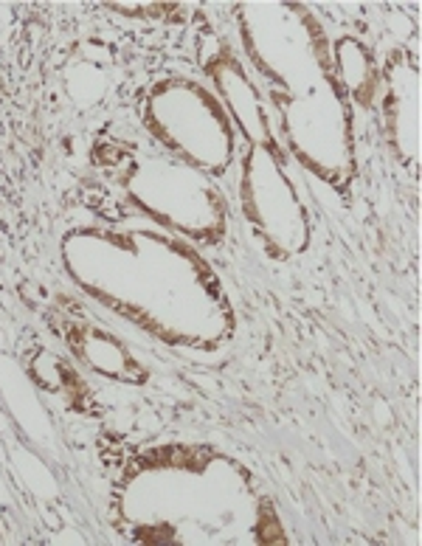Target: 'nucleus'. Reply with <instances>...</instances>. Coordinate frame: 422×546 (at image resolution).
<instances>
[{"mask_svg": "<svg viewBox=\"0 0 422 546\" xmlns=\"http://www.w3.org/2000/svg\"><path fill=\"white\" fill-rule=\"evenodd\" d=\"M341 73H344V79H347V85L352 88V91H360V85H363V79L369 76V57H366V51H363V46H358V43H344L341 46Z\"/></svg>", "mask_w": 422, "mask_h": 546, "instance_id": "1", "label": "nucleus"}, {"mask_svg": "<svg viewBox=\"0 0 422 546\" xmlns=\"http://www.w3.org/2000/svg\"><path fill=\"white\" fill-rule=\"evenodd\" d=\"M374 414H377V419H380V423H389V419H392V414H389V406H386L383 400H377V403H374Z\"/></svg>", "mask_w": 422, "mask_h": 546, "instance_id": "2", "label": "nucleus"}]
</instances>
